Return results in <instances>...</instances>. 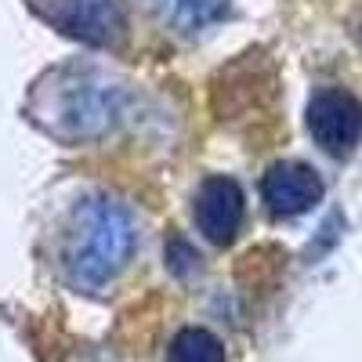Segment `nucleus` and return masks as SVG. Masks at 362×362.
<instances>
[{
    "instance_id": "nucleus-6",
    "label": "nucleus",
    "mask_w": 362,
    "mask_h": 362,
    "mask_svg": "<svg viewBox=\"0 0 362 362\" xmlns=\"http://www.w3.org/2000/svg\"><path fill=\"white\" fill-rule=\"evenodd\" d=\"M261 199L268 206V214L276 218H297L322 199V177L297 160L272 163L268 174L261 177Z\"/></svg>"
},
{
    "instance_id": "nucleus-3",
    "label": "nucleus",
    "mask_w": 362,
    "mask_h": 362,
    "mask_svg": "<svg viewBox=\"0 0 362 362\" xmlns=\"http://www.w3.org/2000/svg\"><path fill=\"white\" fill-rule=\"evenodd\" d=\"M58 33L87 47H116L127 33L124 0H29Z\"/></svg>"
},
{
    "instance_id": "nucleus-5",
    "label": "nucleus",
    "mask_w": 362,
    "mask_h": 362,
    "mask_svg": "<svg viewBox=\"0 0 362 362\" xmlns=\"http://www.w3.org/2000/svg\"><path fill=\"white\" fill-rule=\"evenodd\" d=\"M192 214H196V228L203 232V239H210L214 247H228L235 232L243 228V214H247L243 189L225 174L206 177L196 192Z\"/></svg>"
},
{
    "instance_id": "nucleus-1",
    "label": "nucleus",
    "mask_w": 362,
    "mask_h": 362,
    "mask_svg": "<svg viewBox=\"0 0 362 362\" xmlns=\"http://www.w3.org/2000/svg\"><path fill=\"white\" fill-rule=\"evenodd\" d=\"M131 250H134V214L127 203L98 192L76 206L73 232L66 243V268L76 286L102 290L124 272Z\"/></svg>"
},
{
    "instance_id": "nucleus-7",
    "label": "nucleus",
    "mask_w": 362,
    "mask_h": 362,
    "mask_svg": "<svg viewBox=\"0 0 362 362\" xmlns=\"http://www.w3.org/2000/svg\"><path fill=\"white\" fill-rule=\"evenodd\" d=\"M156 8L177 33H203L228 15V0H156Z\"/></svg>"
},
{
    "instance_id": "nucleus-8",
    "label": "nucleus",
    "mask_w": 362,
    "mask_h": 362,
    "mask_svg": "<svg viewBox=\"0 0 362 362\" xmlns=\"http://www.w3.org/2000/svg\"><path fill=\"white\" fill-rule=\"evenodd\" d=\"M167 362H228L225 344L203 326H185L177 329L170 348H167Z\"/></svg>"
},
{
    "instance_id": "nucleus-2",
    "label": "nucleus",
    "mask_w": 362,
    "mask_h": 362,
    "mask_svg": "<svg viewBox=\"0 0 362 362\" xmlns=\"http://www.w3.org/2000/svg\"><path fill=\"white\" fill-rule=\"evenodd\" d=\"M124 87L95 69H62L51 76V87L37 90V119L58 138H102L124 116Z\"/></svg>"
},
{
    "instance_id": "nucleus-4",
    "label": "nucleus",
    "mask_w": 362,
    "mask_h": 362,
    "mask_svg": "<svg viewBox=\"0 0 362 362\" xmlns=\"http://www.w3.org/2000/svg\"><path fill=\"white\" fill-rule=\"evenodd\" d=\"M308 134L329 156H348L362 138V102L341 87H322L308 98Z\"/></svg>"
}]
</instances>
